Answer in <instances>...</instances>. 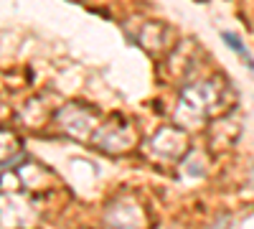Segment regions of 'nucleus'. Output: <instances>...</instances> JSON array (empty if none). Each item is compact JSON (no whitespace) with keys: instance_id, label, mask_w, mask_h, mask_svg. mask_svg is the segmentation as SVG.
Listing matches in <instances>:
<instances>
[{"instance_id":"f257e3e1","label":"nucleus","mask_w":254,"mask_h":229,"mask_svg":"<svg viewBox=\"0 0 254 229\" xmlns=\"http://www.w3.org/2000/svg\"><path fill=\"white\" fill-rule=\"evenodd\" d=\"M221 38L226 41V46H229L231 51H234V54H237V56L244 61V64H247V67L254 72V56L247 51V46L242 44V38H239V36H234V33H229V31H224V33H221Z\"/></svg>"}]
</instances>
